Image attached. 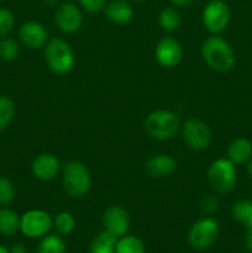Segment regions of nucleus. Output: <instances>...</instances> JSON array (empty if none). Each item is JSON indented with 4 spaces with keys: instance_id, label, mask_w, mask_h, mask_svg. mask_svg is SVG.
<instances>
[{
    "instance_id": "f257e3e1",
    "label": "nucleus",
    "mask_w": 252,
    "mask_h": 253,
    "mask_svg": "<svg viewBox=\"0 0 252 253\" xmlns=\"http://www.w3.org/2000/svg\"><path fill=\"white\" fill-rule=\"evenodd\" d=\"M202 56L209 67L217 72L230 71L236 61L232 47L219 36H210L205 40L202 46Z\"/></svg>"
},
{
    "instance_id": "f03ea898",
    "label": "nucleus",
    "mask_w": 252,
    "mask_h": 253,
    "mask_svg": "<svg viewBox=\"0 0 252 253\" xmlns=\"http://www.w3.org/2000/svg\"><path fill=\"white\" fill-rule=\"evenodd\" d=\"M179 128V119L174 113L168 110H156L145 120V130L156 140H169Z\"/></svg>"
},
{
    "instance_id": "7ed1b4c3",
    "label": "nucleus",
    "mask_w": 252,
    "mask_h": 253,
    "mask_svg": "<svg viewBox=\"0 0 252 253\" xmlns=\"http://www.w3.org/2000/svg\"><path fill=\"white\" fill-rule=\"evenodd\" d=\"M91 185L88 168L79 161H71L63 167V188L71 197H83Z\"/></svg>"
},
{
    "instance_id": "20e7f679",
    "label": "nucleus",
    "mask_w": 252,
    "mask_h": 253,
    "mask_svg": "<svg viewBox=\"0 0 252 253\" xmlns=\"http://www.w3.org/2000/svg\"><path fill=\"white\" fill-rule=\"evenodd\" d=\"M47 66L57 74H66L73 68L74 53L71 46L61 39H52L44 49Z\"/></svg>"
},
{
    "instance_id": "39448f33",
    "label": "nucleus",
    "mask_w": 252,
    "mask_h": 253,
    "mask_svg": "<svg viewBox=\"0 0 252 253\" xmlns=\"http://www.w3.org/2000/svg\"><path fill=\"white\" fill-rule=\"evenodd\" d=\"M208 180L215 192L220 194L231 192L236 185L235 165L227 158H220L211 163L208 170Z\"/></svg>"
},
{
    "instance_id": "423d86ee",
    "label": "nucleus",
    "mask_w": 252,
    "mask_h": 253,
    "mask_svg": "<svg viewBox=\"0 0 252 253\" xmlns=\"http://www.w3.org/2000/svg\"><path fill=\"white\" fill-rule=\"evenodd\" d=\"M219 235V225L211 217L199 220L189 231V244L195 250H207L215 244Z\"/></svg>"
},
{
    "instance_id": "0eeeda50",
    "label": "nucleus",
    "mask_w": 252,
    "mask_h": 253,
    "mask_svg": "<svg viewBox=\"0 0 252 253\" xmlns=\"http://www.w3.org/2000/svg\"><path fill=\"white\" fill-rule=\"evenodd\" d=\"M52 225L51 216L42 210H30L20 217V231L30 239L46 236Z\"/></svg>"
},
{
    "instance_id": "6e6552de",
    "label": "nucleus",
    "mask_w": 252,
    "mask_h": 253,
    "mask_svg": "<svg viewBox=\"0 0 252 253\" xmlns=\"http://www.w3.org/2000/svg\"><path fill=\"white\" fill-rule=\"evenodd\" d=\"M183 140L193 150H205L211 143V131L209 126L198 119H189L182 128Z\"/></svg>"
},
{
    "instance_id": "1a4fd4ad",
    "label": "nucleus",
    "mask_w": 252,
    "mask_h": 253,
    "mask_svg": "<svg viewBox=\"0 0 252 253\" xmlns=\"http://www.w3.org/2000/svg\"><path fill=\"white\" fill-rule=\"evenodd\" d=\"M230 21V9L222 0H212L203 11V22L208 31L219 34Z\"/></svg>"
},
{
    "instance_id": "9d476101",
    "label": "nucleus",
    "mask_w": 252,
    "mask_h": 253,
    "mask_svg": "<svg viewBox=\"0 0 252 253\" xmlns=\"http://www.w3.org/2000/svg\"><path fill=\"white\" fill-rule=\"evenodd\" d=\"M103 222L105 231L120 239L127 234L128 227H130V215L123 207L113 205L106 209Z\"/></svg>"
},
{
    "instance_id": "9b49d317",
    "label": "nucleus",
    "mask_w": 252,
    "mask_h": 253,
    "mask_svg": "<svg viewBox=\"0 0 252 253\" xmlns=\"http://www.w3.org/2000/svg\"><path fill=\"white\" fill-rule=\"evenodd\" d=\"M155 56L161 66L166 68H172L180 62L183 51L178 41H175L172 37H165L157 43Z\"/></svg>"
},
{
    "instance_id": "f8f14e48",
    "label": "nucleus",
    "mask_w": 252,
    "mask_h": 253,
    "mask_svg": "<svg viewBox=\"0 0 252 253\" xmlns=\"http://www.w3.org/2000/svg\"><path fill=\"white\" fill-rule=\"evenodd\" d=\"M83 22L81 10L72 2H64L56 12V24L64 34H73L78 31Z\"/></svg>"
},
{
    "instance_id": "ddd939ff",
    "label": "nucleus",
    "mask_w": 252,
    "mask_h": 253,
    "mask_svg": "<svg viewBox=\"0 0 252 253\" xmlns=\"http://www.w3.org/2000/svg\"><path fill=\"white\" fill-rule=\"evenodd\" d=\"M19 37L22 43L31 49L40 48L47 42V30L37 21H27L21 25L19 30Z\"/></svg>"
},
{
    "instance_id": "4468645a",
    "label": "nucleus",
    "mask_w": 252,
    "mask_h": 253,
    "mask_svg": "<svg viewBox=\"0 0 252 253\" xmlns=\"http://www.w3.org/2000/svg\"><path fill=\"white\" fill-rule=\"evenodd\" d=\"M31 169L37 179L51 180L58 174L61 166H59V161L56 156L51 155V153H42L35 158Z\"/></svg>"
},
{
    "instance_id": "2eb2a0df",
    "label": "nucleus",
    "mask_w": 252,
    "mask_h": 253,
    "mask_svg": "<svg viewBox=\"0 0 252 253\" xmlns=\"http://www.w3.org/2000/svg\"><path fill=\"white\" fill-rule=\"evenodd\" d=\"M177 168L174 158L168 155H157L150 158L146 165V172L152 178H163L172 174Z\"/></svg>"
},
{
    "instance_id": "dca6fc26",
    "label": "nucleus",
    "mask_w": 252,
    "mask_h": 253,
    "mask_svg": "<svg viewBox=\"0 0 252 253\" xmlns=\"http://www.w3.org/2000/svg\"><path fill=\"white\" fill-rule=\"evenodd\" d=\"M106 17L118 25L127 24L133 16V10L128 2L124 0H114L105 6Z\"/></svg>"
},
{
    "instance_id": "f3484780",
    "label": "nucleus",
    "mask_w": 252,
    "mask_h": 253,
    "mask_svg": "<svg viewBox=\"0 0 252 253\" xmlns=\"http://www.w3.org/2000/svg\"><path fill=\"white\" fill-rule=\"evenodd\" d=\"M252 157V143L247 138L240 137L232 141L227 148V160L234 165H242L249 162Z\"/></svg>"
},
{
    "instance_id": "a211bd4d",
    "label": "nucleus",
    "mask_w": 252,
    "mask_h": 253,
    "mask_svg": "<svg viewBox=\"0 0 252 253\" xmlns=\"http://www.w3.org/2000/svg\"><path fill=\"white\" fill-rule=\"evenodd\" d=\"M20 230V217L14 210L0 209V234L12 236Z\"/></svg>"
},
{
    "instance_id": "6ab92c4d",
    "label": "nucleus",
    "mask_w": 252,
    "mask_h": 253,
    "mask_svg": "<svg viewBox=\"0 0 252 253\" xmlns=\"http://www.w3.org/2000/svg\"><path fill=\"white\" fill-rule=\"evenodd\" d=\"M116 241H118V237L111 235L110 232H100L94 239L89 253H115Z\"/></svg>"
},
{
    "instance_id": "aec40b11",
    "label": "nucleus",
    "mask_w": 252,
    "mask_h": 253,
    "mask_svg": "<svg viewBox=\"0 0 252 253\" xmlns=\"http://www.w3.org/2000/svg\"><path fill=\"white\" fill-rule=\"evenodd\" d=\"M232 216L246 229L252 227V200H239L232 207Z\"/></svg>"
},
{
    "instance_id": "412c9836",
    "label": "nucleus",
    "mask_w": 252,
    "mask_h": 253,
    "mask_svg": "<svg viewBox=\"0 0 252 253\" xmlns=\"http://www.w3.org/2000/svg\"><path fill=\"white\" fill-rule=\"evenodd\" d=\"M115 253H145V245L138 237L125 235L116 241Z\"/></svg>"
},
{
    "instance_id": "4be33fe9",
    "label": "nucleus",
    "mask_w": 252,
    "mask_h": 253,
    "mask_svg": "<svg viewBox=\"0 0 252 253\" xmlns=\"http://www.w3.org/2000/svg\"><path fill=\"white\" fill-rule=\"evenodd\" d=\"M67 247L63 240L57 235H48L41 240L37 253H66Z\"/></svg>"
},
{
    "instance_id": "5701e85b",
    "label": "nucleus",
    "mask_w": 252,
    "mask_h": 253,
    "mask_svg": "<svg viewBox=\"0 0 252 253\" xmlns=\"http://www.w3.org/2000/svg\"><path fill=\"white\" fill-rule=\"evenodd\" d=\"M180 22H182V17L174 7H166L161 11L160 25L166 31H175L180 26Z\"/></svg>"
},
{
    "instance_id": "b1692460",
    "label": "nucleus",
    "mask_w": 252,
    "mask_h": 253,
    "mask_svg": "<svg viewBox=\"0 0 252 253\" xmlns=\"http://www.w3.org/2000/svg\"><path fill=\"white\" fill-rule=\"evenodd\" d=\"M15 115V104L7 96H0V131L11 123Z\"/></svg>"
},
{
    "instance_id": "393cba45",
    "label": "nucleus",
    "mask_w": 252,
    "mask_h": 253,
    "mask_svg": "<svg viewBox=\"0 0 252 253\" xmlns=\"http://www.w3.org/2000/svg\"><path fill=\"white\" fill-rule=\"evenodd\" d=\"M53 226L59 235H68L76 227V219L71 212H59L53 220Z\"/></svg>"
},
{
    "instance_id": "a878e982",
    "label": "nucleus",
    "mask_w": 252,
    "mask_h": 253,
    "mask_svg": "<svg viewBox=\"0 0 252 253\" xmlns=\"http://www.w3.org/2000/svg\"><path fill=\"white\" fill-rule=\"evenodd\" d=\"M20 47L15 40L5 37L0 40V59L2 61H14L19 56Z\"/></svg>"
},
{
    "instance_id": "bb28decb",
    "label": "nucleus",
    "mask_w": 252,
    "mask_h": 253,
    "mask_svg": "<svg viewBox=\"0 0 252 253\" xmlns=\"http://www.w3.org/2000/svg\"><path fill=\"white\" fill-rule=\"evenodd\" d=\"M15 198V187L7 178L0 177V204H9Z\"/></svg>"
},
{
    "instance_id": "cd10ccee",
    "label": "nucleus",
    "mask_w": 252,
    "mask_h": 253,
    "mask_svg": "<svg viewBox=\"0 0 252 253\" xmlns=\"http://www.w3.org/2000/svg\"><path fill=\"white\" fill-rule=\"evenodd\" d=\"M15 17L9 9H0V36H5L12 30Z\"/></svg>"
},
{
    "instance_id": "c85d7f7f",
    "label": "nucleus",
    "mask_w": 252,
    "mask_h": 253,
    "mask_svg": "<svg viewBox=\"0 0 252 253\" xmlns=\"http://www.w3.org/2000/svg\"><path fill=\"white\" fill-rule=\"evenodd\" d=\"M79 2L86 11L95 14L105 7L106 0H79Z\"/></svg>"
},
{
    "instance_id": "c756f323",
    "label": "nucleus",
    "mask_w": 252,
    "mask_h": 253,
    "mask_svg": "<svg viewBox=\"0 0 252 253\" xmlns=\"http://www.w3.org/2000/svg\"><path fill=\"white\" fill-rule=\"evenodd\" d=\"M219 207V203L217 199L212 195H207V197L203 198L202 200V210L204 212H212L217 209Z\"/></svg>"
},
{
    "instance_id": "7c9ffc66",
    "label": "nucleus",
    "mask_w": 252,
    "mask_h": 253,
    "mask_svg": "<svg viewBox=\"0 0 252 253\" xmlns=\"http://www.w3.org/2000/svg\"><path fill=\"white\" fill-rule=\"evenodd\" d=\"M245 244H246L247 250H249L250 252H252V227L247 229L246 237H245Z\"/></svg>"
},
{
    "instance_id": "2f4dec72",
    "label": "nucleus",
    "mask_w": 252,
    "mask_h": 253,
    "mask_svg": "<svg viewBox=\"0 0 252 253\" xmlns=\"http://www.w3.org/2000/svg\"><path fill=\"white\" fill-rule=\"evenodd\" d=\"M170 4L174 5V6L177 7H184V6H188V5H190L193 2V0H169Z\"/></svg>"
},
{
    "instance_id": "473e14b6",
    "label": "nucleus",
    "mask_w": 252,
    "mask_h": 253,
    "mask_svg": "<svg viewBox=\"0 0 252 253\" xmlns=\"http://www.w3.org/2000/svg\"><path fill=\"white\" fill-rule=\"evenodd\" d=\"M22 252H26L25 251V247L22 246V245H15V246L11 249V253H22Z\"/></svg>"
},
{
    "instance_id": "72a5a7b5",
    "label": "nucleus",
    "mask_w": 252,
    "mask_h": 253,
    "mask_svg": "<svg viewBox=\"0 0 252 253\" xmlns=\"http://www.w3.org/2000/svg\"><path fill=\"white\" fill-rule=\"evenodd\" d=\"M247 172H249V174L251 175L252 178V157L250 158V161L247 162Z\"/></svg>"
},
{
    "instance_id": "f704fd0d",
    "label": "nucleus",
    "mask_w": 252,
    "mask_h": 253,
    "mask_svg": "<svg viewBox=\"0 0 252 253\" xmlns=\"http://www.w3.org/2000/svg\"><path fill=\"white\" fill-rule=\"evenodd\" d=\"M0 253H11V251L7 250L5 246H2V245H0Z\"/></svg>"
},
{
    "instance_id": "c9c22d12",
    "label": "nucleus",
    "mask_w": 252,
    "mask_h": 253,
    "mask_svg": "<svg viewBox=\"0 0 252 253\" xmlns=\"http://www.w3.org/2000/svg\"><path fill=\"white\" fill-rule=\"evenodd\" d=\"M136 1H143V0H136Z\"/></svg>"
},
{
    "instance_id": "e433bc0d",
    "label": "nucleus",
    "mask_w": 252,
    "mask_h": 253,
    "mask_svg": "<svg viewBox=\"0 0 252 253\" xmlns=\"http://www.w3.org/2000/svg\"><path fill=\"white\" fill-rule=\"evenodd\" d=\"M22 253H26V252H22Z\"/></svg>"
}]
</instances>
